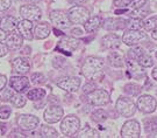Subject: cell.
<instances>
[{"label": "cell", "mask_w": 157, "mask_h": 138, "mask_svg": "<svg viewBox=\"0 0 157 138\" xmlns=\"http://www.w3.org/2000/svg\"><path fill=\"white\" fill-rule=\"evenodd\" d=\"M102 68H104V61L101 59L90 56L85 60L82 67V74L89 81L100 80L102 77Z\"/></svg>", "instance_id": "6da1fadb"}, {"label": "cell", "mask_w": 157, "mask_h": 138, "mask_svg": "<svg viewBox=\"0 0 157 138\" xmlns=\"http://www.w3.org/2000/svg\"><path fill=\"white\" fill-rule=\"evenodd\" d=\"M79 128H80V121L78 117L73 115L65 117L61 123V131L63 135H65L67 137L75 136L79 131Z\"/></svg>", "instance_id": "7a4b0ae2"}, {"label": "cell", "mask_w": 157, "mask_h": 138, "mask_svg": "<svg viewBox=\"0 0 157 138\" xmlns=\"http://www.w3.org/2000/svg\"><path fill=\"white\" fill-rule=\"evenodd\" d=\"M67 15H69V19H70L71 22L79 25V23H85L89 20L90 12L87 8H85L84 6L76 5L69 10Z\"/></svg>", "instance_id": "3957f363"}, {"label": "cell", "mask_w": 157, "mask_h": 138, "mask_svg": "<svg viewBox=\"0 0 157 138\" xmlns=\"http://www.w3.org/2000/svg\"><path fill=\"white\" fill-rule=\"evenodd\" d=\"M86 99L92 105L100 107V105H105L109 102V94L104 89H95L87 94Z\"/></svg>", "instance_id": "277c9868"}, {"label": "cell", "mask_w": 157, "mask_h": 138, "mask_svg": "<svg viewBox=\"0 0 157 138\" xmlns=\"http://www.w3.org/2000/svg\"><path fill=\"white\" fill-rule=\"evenodd\" d=\"M137 105L130 99V98L120 97L117 101V110L119 114L124 117H130L135 114Z\"/></svg>", "instance_id": "5b68a950"}, {"label": "cell", "mask_w": 157, "mask_h": 138, "mask_svg": "<svg viewBox=\"0 0 157 138\" xmlns=\"http://www.w3.org/2000/svg\"><path fill=\"white\" fill-rule=\"evenodd\" d=\"M137 109L144 112V114H151L154 112L157 108L156 99L150 96V95H142L139 99H137Z\"/></svg>", "instance_id": "8992f818"}, {"label": "cell", "mask_w": 157, "mask_h": 138, "mask_svg": "<svg viewBox=\"0 0 157 138\" xmlns=\"http://www.w3.org/2000/svg\"><path fill=\"white\" fill-rule=\"evenodd\" d=\"M20 14L23 19H27L30 21H37L42 17V12L40 10V7L34 5V4L21 6L20 7Z\"/></svg>", "instance_id": "52a82bcc"}, {"label": "cell", "mask_w": 157, "mask_h": 138, "mask_svg": "<svg viewBox=\"0 0 157 138\" xmlns=\"http://www.w3.org/2000/svg\"><path fill=\"white\" fill-rule=\"evenodd\" d=\"M40 120L34 115H21L17 118V125L21 130L32 131L39 127Z\"/></svg>", "instance_id": "ba28073f"}, {"label": "cell", "mask_w": 157, "mask_h": 138, "mask_svg": "<svg viewBox=\"0 0 157 138\" xmlns=\"http://www.w3.org/2000/svg\"><path fill=\"white\" fill-rule=\"evenodd\" d=\"M57 86L67 92H76L80 87V80L76 76H67L57 81Z\"/></svg>", "instance_id": "9c48e42d"}, {"label": "cell", "mask_w": 157, "mask_h": 138, "mask_svg": "<svg viewBox=\"0 0 157 138\" xmlns=\"http://www.w3.org/2000/svg\"><path fill=\"white\" fill-rule=\"evenodd\" d=\"M79 41L77 39L71 38V36H64L62 40L58 42L56 49L64 53V54H67V55H71V53L77 49Z\"/></svg>", "instance_id": "30bf717a"}, {"label": "cell", "mask_w": 157, "mask_h": 138, "mask_svg": "<svg viewBox=\"0 0 157 138\" xmlns=\"http://www.w3.org/2000/svg\"><path fill=\"white\" fill-rule=\"evenodd\" d=\"M50 20L56 27L62 29L69 28L70 23H71L69 15L63 11H52L50 13Z\"/></svg>", "instance_id": "8fae6325"}, {"label": "cell", "mask_w": 157, "mask_h": 138, "mask_svg": "<svg viewBox=\"0 0 157 138\" xmlns=\"http://www.w3.org/2000/svg\"><path fill=\"white\" fill-rule=\"evenodd\" d=\"M127 68H128V74L130 77L134 79H141L147 76V73L144 70V67L139 63V61H136L134 59H127Z\"/></svg>", "instance_id": "7c38bea8"}, {"label": "cell", "mask_w": 157, "mask_h": 138, "mask_svg": "<svg viewBox=\"0 0 157 138\" xmlns=\"http://www.w3.org/2000/svg\"><path fill=\"white\" fill-rule=\"evenodd\" d=\"M140 124L136 121L126 122L121 130V137L124 138H137L140 137Z\"/></svg>", "instance_id": "4fadbf2b"}, {"label": "cell", "mask_w": 157, "mask_h": 138, "mask_svg": "<svg viewBox=\"0 0 157 138\" xmlns=\"http://www.w3.org/2000/svg\"><path fill=\"white\" fill-rule=\"evenodd\" d=\"M147 36L146 33H143L140 29H130L128 28L124 32V36H122V40L127 46H133L136 45L137 42L142 39H144Z\"/></svg>", "instance_id": "5bb4252c"}, {"label": "cell", "mask_w": 157, "mask_h": 138, "mask_svg": "<svg viewBox=\"0 0 157 138\" xmlns=\"http://www.w3.org/2000/svg\"><path fill=\"white\" fill-rule=\"evenodd\" d=\"M63 109L58 105H50L49 108H47L44 111V120L47 123H57L61 121L63 117Z\"/></svg>", "instance_id": "9a60e30c"}, {"label": "cell", "mask_w": 157, "mask_h": 138, "mask_svg": "<svg viewBox=\"0 0 157 138\" xmlns=\"http://www.w3.org/2000/svg\"><path fill=\"white\" fill-rule=\"evenodd\" d=\"M23 39H25V38L20 34V32L13 30V32H11L10 34L7 35V38H6V45L8 47V49H11V51H17V49H19L20 47L22 46Z\"/></svg>", "instance_id": "2e32d148"}, {"label": "cell", "mask_w": 157, "mask_h": 138, "mask_svg": "<svg viewBox=\"0 0 157 138\" xmlns=\"http://www.w3.org/2000/svg\"><path fill=\"white\" fill-rule=\"evenodd\" d=\"M12 67H13V70L15 73L23 75L29 71V69H30V61L27 58L20 56V58L14 59L12 61Z\"/></svg>", "instance_id": "e0dca14e"}, {"label": "cell", "mask_w": 157, "mask_h": 138, "mask_svg": "<svg viewBox=\"0 0 157 138\" xmlns=\"http://www.w3.org/2000/svg\"><path fill=\"white\" fill-rule=\"evenodd\" d=\"M10 84H11V88H13L17 92H21L28 88L29 79L26 77V76H23V75L13 76L11 81H10Z\"/></svg>", "instance_id": "ac0fdd59"}, {"label": "cell", "mask_w": 157, "mask_h": 138, "mask_svg": "<svg viewBox=\"0 0 157 138\" xmlns=\"http://www.w3.org/2000/svg\"><path fill=\"white\" fill-rule=\"evenodd\" d=\"M128 25V21L124 20V19H113V18H109V19H106L104 23H102V27L107 30H118V29H122L124 28L126 26Z\"/></svg>", "instance_id": "d6986e66"}, {"label": "cell", "mask_w": 157, "mask_h": 138, "mask_svg": "<svg viewBox=\"0 0 157 138\" xmlns=\"http://www.w3.org/2000/svg\"><path fill=\"white\" fill-rule=\"evenodd\" d=\"M17 29L20 32V34L22 35L26 40H32L33 39V23L30 20L23 19L17 23Z\"/></svg>", "instance_id": "ffe728a7"}, {"label": "cell", "mask_w": 157, "mask_h": 138, "mask_svg": "<svg viewBox=\"0 0 157 138\" xmlns=\"http://www.w3.org/2000/svg\"><path fill=\"white\" fill-rule=\"evenodd\" d=\"M101 43L107 49H117L121 45V40L117 34H107L101 39Z\"/></svg>", "instance_id": "44dd1931"}, {"label": "cell", "mask_w": 157, "mask_h": 138, "mask_svg": "<svg viewBox=\"0 0 157 138\" xmlns=\"http://www.w3.org/2000/svg\"><path fill=\"white\" fill-rule=\"evenodd\" d=\"M102 25V20H101L100 17L95 15V17H91L89 18V20L84 23L85 30L87 33H92V32H95L97 29L100 27Z\"/></svg>", "instance_id": "7402d4cb"}, {"label": "cell", "mask_w": 157, "mask_h": 138, "mask_svg": "<svg viewBox=\"0 0 157 138\" xmlns=\"http://www.w3.org/2000/svg\"><path fill=\"white\" fill-rule=\"evenodd\" d=\"M34 34H35V36H36L37 39H40V40L48 38L49 34H50V27H49V25L47 22L39 23V25L35 27V29H34Z\"/></svg>", "instance_id": "603a6c76"}, {"label": "cell", "mask_w": 157, "mask_h": 138, "mask_svg": "<svg viewBox=\"0 0 157 138\" xmlns=\"http://www.w3.org/2000/svg\"><path fill=\"white\" fill-rule=\"evenodd\" d=\"M17 20L15 19V18L13 17H6L4 18L2 20H1V23H0V27L4 29V30H6L7 33L10 32H13V30H15V29L17 28Z\"/></svg>", "instance_id": "cb8c5ba5"}, {"label": "cell", "mask_w": 157, "mask_h": 138, "mask_svg": "<svg viewBox=\"0 0 157 138\" xmlns=\"http://www.w3.org/2000/svg\"><path fill=\"white\" fill-rule=\"evenodd\" d=\"M108 62L113 67H122L124 66V59L117 52H113L108 55Z\"/></svg>", "instance_id": "d4e9b609"}, {"label": "cell", "mask_w": 157, "mask_h": 138, "mask_svg": "<svg viewBox=\"0 0 157 138\" xmlns=\"http://www.w3.org/2000/svg\"><path fill=\"white\" fill-rule=\"evenodd\" d=\"M40 133H41V137L43 138H49V137H58V132L54 128L48 127V125H41L40 129Z\"/></svg>", "instance_id": "484cf974"}, {"label": "cell", "mask_w": 157, "mask_h": 138, "mask_svg": "<svg viewBox=\"0 0 157 138\" xmlns=\"http://www.w3.org/2000/svg\"><path fill=\"white\" fill-rule=\"evenodd\" d=\"M27 96L30 101H39L45 96V90L44 89H32L30 91H28Z\"/></svg>", "instance_id": "4316f807"}, {"label": "cell", "mask_w": 157, "mask_h": 138, "mask_svg": "<svg viewBox=\"0 0 157 138\" xmlns=\"http://www.w3.org/2000/svg\"><path fill=\"white\" fill-rule=\"evenodd\" d=\"M11 102L15 108H22V107H25V104H26V98L23 97L21 94L17 92V94H14L12 96Z\"/></svg>", "instance_id": "83f0119b"}, {"label": "cell", "mask_w": 157, "mask_h": 138, "mask_svg": "<svg viewBox=\"0 0 157 138\" xmlns=\"http://www.w3.org/2000/svg\"><path fill=\"white\" fill-rule=\"evenodd\" d=\"M144 125H146V131L148 133H157V120L151 118V120H144Z\"/></svg>", "instance_id": "f1b7e54d"}, {"label": "cell", "mask_w": 157, "mask_h": 138, "mask_svg": "<svg viewBox=\"0 0 157 138\" xmlns=\"http://www.w3.org/2000/svg\"><path fill=\"white\" fill-rule=\"evenodd\" d=\"M91 118H92V121L97 122V123H101L107 120V114L102 109H98L91 115Z\"/></svg>", "instance_id": "f546056e"}, {"label": "cell", "mask_w": 157, "mask_h": 138, "mask_svg": "<svg viewBox=\"0 0 157 138\" xmlns=\"http://www.w3.org/2000/svg\"><path fill=\"white\" fill-rule=\"evenodd\" d=\"M144 49L142 48V47H133L130 51H128V58H130V59H134V60H139L140 59V56L141 55H143L144 54Z\"/></svg>", "instance_id": "4dcf8cb0"}, {"label": "cell", "mask_w": 157, "mask_h": 138, "mask_svg": "<svg viewBox=\"0 0 157 138\" xmlns=\"http://www.w3.org/2000/svg\"><path fill=\"white\" fill-rule=\"evenodd\" d=\"M143 27L147 30H154L157 28V15H154L151 18H148L143 21Z\"/></svg>", "instance_id": "1f68e13d"}, {"label": "cell", "mask_w": 157, "mask_h": 138, "mask_svg": "<svg viewBox=\"0 0 157 138\" xmlns=\"http://www.w3.org/2000/svg\"><path fill=\"white\" fill-rule=\"evenodd\" d=\"M137 61H139V63H140L141 66H143L144 68L151 67L152 64H154V61H152L151 56H150L149 54H147V53H144L143 55H141L140 59H139Z\"/></svg>", "instance_id": "d6a6232c"}, {"label": "cell", "mask_w": 157, "mask_h": 138, "mask_svg": "<svg viewBox=\"0 0 157 138\" xmlns=\"http://www.w3.org/2000/svg\"><path fill=\"white\" fill-rule=\"evenodd\" d=\"M124 91L128 95H132V96H137L141 92V88L135 83H129L124 87Z\"/></svg>", "instance_id": "836d02e7"}, {"label": "cell", "mask_w": 157, "mask_h": 138, "mask_svg": "<svg viewBox=\"0 0 157 138\" xmlns=\"http://www.w3.org/2000/svg\"><path fill=\"white\" fill-rule=\"evenodd\" d=\"M79 137H99L98 132L95 131L94 129H92L91 127L86 125V127L79 132Z\"/></svg>", "instance_id": "e575fe53"}, {"label": "cell", "mask_w": 157, "mask_h": 138, "mask_svg": "<svg viewBox=\"0 0 157 138\" xmlns=\"http://www.w3.org/2000/svg\"><path fill=\"white\" fill-rule=\"evenodd\" d=\"M13 90H14L13 88H11V89L4 88L2 90H0V99H1V101H11L12 96L14 95Z\"/></svg>", "instance_id": "d590c367"}, {"label": "cell", "mask_w": 157, "mask_h": 138, "mask_svg": "<svg viewBox=\"0 0 157 138\" xmlns=\"http://www.w3.org/2000/svg\"><path fill=\"white\" fill-rule=\"evenodd\" d=\"M128 28L130 29H141L143 27V21H141L140 19H134L130 18V21L128 22Z\"/></svg>", "instance_id": "8d00e7d4"}, {"label": "cell", "mask_w": 157, "mask_h": 138, "mask_svg": "<svg viewBox=\"0 0 157 138\" xmlns=\"http://www.w3.org/2000/svg\"><path fill=\"white\" fill-rule=\"evenodd\" d=\"M12 114V109L10 107H1L0 108V118L1 120H8Z\"/></svg>", "instance_id": "74e56055"}, {"label": "cell", "mask_w": 157, "mask_h": 138, "mask_svg": "<svg viewBox=\"0 0 157 138\" xmlns=\"http://www.w3.org/2000/svg\"><path fill=\"white\" fill-rule=\"evenodd\" d=\"M147 0H132V2L129 4L128 8H132V10H137V8H141L146 5Z\"/></svg>", "instance_id": "f35d334b"}, {"label": "cell", "mask_w": 157, "mask_h": 138, "mask_svg": "<svg viewBox=\"0 0 157 138\" xmlns=\"http://www.w3.org/2000/svg\"><path fill=\"white\" fill-rule=\"evenodd\" d=\"M32 83L34 84H40V83H43L45 81V77L43 76L42 74H40V73H35V74L32 75Z\"/></svg>", "instance_id": "ab89813d"}, {"label": "cell", "mask_w": 157, "mask_h": 138, "mask_svg": "<svg viewBox=\"0 0 157 138\" xmlns=\"http://www.w3.org/2000/svg\"><path fill=\"white\" fill-rule=\"evenodd\" d=\"M132 2V0H114V5L119 8H126L128 7L129 4Z\"/></svg>", "instance_id": "60d3db41"}, {"label": "cell", "mask_w": 157, "mask_h": 138, "mask_svg": "<svg viewBox=\"0 0 157 138\" xmlns=\"http://www.w3.org/2000/svg\"><path fill=\"white\" fill-rule=\"evenodd\" d=\"M12 0H0V12L6 11L11 7Z\"/></svg>", "instance_id": "b9f144b4"}, {"label": "cell", "mask_w": 157, "mask_h": 138, "mask_svg": "<svg viewBox=\"0 0 157 138\" xmlns=\"http://www.w3.org/2000/svg\"><path fill=\"white\" fill-rule=\"evenodd\" d=\"M8 52V47L7 45H4L2 42H0V58H2V56H5L6 54Z\"/></svg>", "instance_id": "7bdbcfd3"}, {"label": "cell", "mask_w": 157, "mask_h": 138, "mask_svg": "<svg viewBox=\"0 0 157 138\" xmlns=\"http://www.w3.org/2000/svg\"><path fill=\"white\" fill-rule=\"evenodd\" d=\"M6 84H7V79H6V76L0 74V90H2L6 87Z\"/></svg>", "instance_id": "ee69618b"}, {"label": "cell", "mask_w": 157, "mask_h": 138, "mask_svg": "<svg viewBox=\"0 0 157 138\" xmlns=\"http://www.w3.org/2000/svg\"><path fill=\"white\" fill-rule=\"evenodd\" d=\"M71 33H72L73 36H82L83 35V30L80 28H73Z\"/></svg>", "instance_id": "f6af8a7d"}, {"label": "cell", "mask_w": 157, "mask_h": 138, "mask_svg": "<svg viewBox=\"0 0 157 138\" xmlns=\"http://www.w3.org/2000/svg\"><path fill=\"white\" fill-rule=\"evenodd\" d=\"M7 32L4 30L2 28H0V42H2L4 40H6V38H7V34H6Z\"/></svg>", "instance_id": "bcb514c9"}, {"label": "cell", "mask_w": 157, "mask_h": 138, "mask_svg": "<svg viewBox=\"0 0 157 138\" xmlns=\"http://www.w3.org/2000/svg\"><path fill=\"white\" fill-rule=\"evenodd\" d=\"M70 4H72V5H82V4H84L86 0H67Z\"/></svg>", "instance_id": "7dc6e473"}, {"label": "cell", "mask_w": 157, "mask_h": 138, "mask_svg": "<svg viewBox=\"0 0 157 138\" xmlns=\"http://www.w3.org/2000/svg\"><path fill=\"white\" fill-rule=\"evenodd\" d=\"M10 137H27L26 135H22V133H19V132H12Z\"/></svg>", "instance_id": "c3c4849f"}, {"label": "cell", "mask_w": 157, "mask_h": 138, "mask_svg": "<svg viewBox=\"0 0 157 138\" xmlns=\"http://www.w3.org/2000/svg\"><path fill=\"white\" fill-rule=\"evenodd\" d=\"M152 77H154V79L157 81V67L154 69V70H152Z\"/></svg>", "instance_id": "681fc988"}, {"label": "cell", "mask_w": 157, "mask_h": 138, "mask_svg": "<svg viewBox=\"0 0 157 138\" xmlns=\"http://www.w3.org/2000/svg\"><path fill=\"white\" fill-rule=\"evenodd\" d=\"M152 38L157 41V28H155L154 30H152Z\"/></svg>", "instance_id": "f907efd6"}, {"label": "cell", "mask_w": 157, "mask_h": 138, "mask_svg": "<svg viewBox=\"0 0 157 138\" xmlns=\"http://www.w3.org/2000/svg\"><path fill=\"white\" fill-rule=\"evenodd\" d=\"M27 2H29V4H37L39 1H41V0H26Z\"/></svg>", "instance_id": "816d5d0a"}, {"label": "cell", "mask_w": 157, "mask_h": 138, "mask_svg": "<svg viewBox=\"0 0 157 138\" xmlns=\"http://www.w3.org/2000/svg\"><path fill=\"white\" fill-rule=\"evenodd\" d=\"M54 32H55V34L58 36V35H62V32H59L58 29H54Z\"/></svg>", "instance_id": "f5cc1de1"}, {"label": "cell", "mask_w": 157, "mask_h": 138, "mask_svg": "<svg viewBox=\"0 0 157 138\" xmlns=\"http://www.w3.org/2000/svg\"><path fill=\"white\" fill-rule=\"evenodd\" d=\"M156 59H157V52H156Z\"/></svg>", "instance_id": "db71d44e"}, {"label": "cell", "mask_w": 157, "mask_h": 138, "mask_svg": "<svg viewBox=\"0 0 157 138\" xmlns=\"http://www.w3.org/2000/svg\"><path fill=\"white\" fill-rule=\"evenodd\" d=\"M0 23H1V19H0Z\"/></svg>", "instance_id": "11a10c76"}]
</instances>
